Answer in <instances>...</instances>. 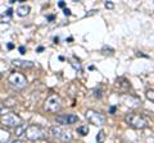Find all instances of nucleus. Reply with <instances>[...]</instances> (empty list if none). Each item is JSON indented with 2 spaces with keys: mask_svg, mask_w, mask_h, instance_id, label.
<instances>
[{
  "mask_svg": "<svg viewBox=\"0 0 154 143\" xmlns=\"http://www.w3.org/2000/svg\"><path fill=\"white\" fill-rule=\"evenodd\" d=\"M8 82L11 83V86L14 89H22V88L26 87L27 79L23 74L17 73V72H13V73H11V75L8 77Z\"/></svg>",
  "mask_w": 154,
  "mask_h": 143,
  "instance_id": "4",
  "label": "nucleus"
},
{
  "mask_svg": "<svg viewBox=\"0 0 154 143\" xmlns=\"http://www.w3.org/2000/svg\"><path fill=\"white\" fill-rule=\"evenodd\" d=\"M109 111H110V114H114V111H116V106H112L109 109Z\"/></svg>",
  "mask_w": 154,
  "mask_h": 143,
  "instance_id": "23",
  "label": "nucleus"
},
{
  "mask_svg": "<svg viewBox=\"0 0 154 143\" xmlns=\"http://www.w3.org/2000/svg\"><path fill=\"white\" fill-rule=\"evenodd\" d=\"M12 13H13L12 9H8V10H7V16H12Z\"/></svg>",
  "mask_w": 154,
  "mask_h": 143,
  "instance_id": "24",
  "label": "nucleus"
},
{
  "mask_svg": "<svg viewBox=\"0 0 154 143\" xmlns=\"http://www.w3.org/2000/svg\"><path fill=\"white\" fill-rule=\"evenodd\" d=\"M28 13H30V7L26 5V4H21V5L17 8V14L19 17H26V16H28Z\"/></svg>",
  "mask_w": 154,
  "mask_h": 143,
  "instance_id": "10",
  "label": "nucleus"
},
{
  "mask_svg": "<svg viewBox=\"0 0 154 143\" xmlns=\"http://www.w3.org/2000/svg\"><path fill=\"white\" fill-rule=\"evenodd\" d=\"M58 5H59L60 8H63V7L66 5V4H64V1H59V4H58Z\"/></svg>",
  "mask_w": 154,
  "mask_h": 143,
  "instance_id": "25",
  "label": "nucleus"
},
{
  "mask_svg": "<svg viewBox=\"0 0 154 143\" xmlns=\"http://www.w3.org/2000/svg\"><path fill=\"white\" fill-rule=\"evenodd\" d=\"M3 107H4V106H3V104H2V102H0V111H2V110H3Z\"/></svg>",
  "mask_w": 154,
  "mask_h": 143,
  "instance_id": "28",
  "label": "nucleus"
},
{
  "mask_svg": "<svg viewBox=\"0 0 154 143\" xmlns=\"http://www.w3.org/2000/svg\"><path fill=\"white\" fill-rule=\"evenodd\" d=\"M77 121H79V116L73 114H63V115L57 116V123L60 125H72Z\"/></svg>",
  "mask_w": 154,
  "mask_h": 143,
  "instance_id": "8",
  "label": "nucleus"
},
{
  "mask_svg": "<svg viewBox=\"0 0 154 143\" xmlns=\"http://www.w3.org/2000/svg\"><path fill=\"white\" fill-rule=\"evenodd\" d=\"M64 14H66V16H71V10H69L68 8H66V9H64Z\"/></svg>",
  "mask_w": 154,
  "mask_h": 143,
  "instance_id": "21",
  "label": "nucleus"
},
{
  "mask_svg": "<svg viewBox=\"0 0 154 143\" xmlns=\"http://www.w3.org/2000/svg\"><path fill=\"white\" fill-rule=\"evenodd\" d=\"M49 132H50V134L53 137H55V138H58V139H60L62 142H71L72 141L71 132H67V130L63 129V128H60V127H58V125L51 127Z\"/></svg>",
  "mask_w": 154,
  "mask_h": 143,
  "instance_id": "7",
  "label": "nucleus"
},
{
  "mask_svg": "<svg viewBox=\"0 0 154 143\" xmlns=\"http://www.w3.org/2000/svg\"><path fill=\"white\" fill-rule=\"evenodd\" d=\"M146 98L149 100V101H153L154 102V89H148L146 93H145Z\"/></svg>",
  "mask_w": 154,
  "mask_h": 143,
  "instance_id": "16",
  "label": "nucleus"
},
{
  "mask_svg": "<svg viewBox=\"0 0 154 143\" xmlns=\"http://www.w3.org/2000/svg\"><path fill=\"white\" fill-rule=\"evenodd\" d=\"M60 107H62V100L58 95H50V96L46 98L45 104H44L45 110L49 111V112H53V114L59 111Z\"/></svg>",
  "mask_w": 154,
  "mask_h": 143,
  "instance_id": "3",
  "label": "nucleus"
},
{
  "mask_svg": "<svg viewBox=\"0 0 154 143\" xmlns=\"http://www.w3.org/2000/svg\"><path fill=\"white\" fill-rule=\"evenodd\" d=\"M85 116L88 119V121L95 127H103L105 124V116L103 114H100L95 110H91V109L85 112Z\"/></svg>",
  "mask_w": 154,
  "mask_h": 143,
  "instance_id": "6",
  "label": "nucleus"
},
{
  "mask_svg": "<svg viewBox=\"0 0 154 143\" xmlns=\"http://www.w3.org/2000/svg\"><path fill=\"white\" fill-rule=\"evenodd\" d=\"M125 121L131 128L134 129H144V128L148 127V120L140 114H136V112H131V114H127L126 118H125Z\"/></svg>",
  "mask_w": 154,
  "mask_h": 143,
  "instance_id": "1",
  "label": "nucleus"
},
{
  "mask_svg": "<svg viewBox=\"0 0 154 143\" xmlns=\"http://www.w3.org/2000/svg\"><path fill=\"white\" fill-rule=\"evenodd\" d=\"M13 47H14L13 44H8V49H13Z\"/></svg>",
  "mask_w": 154,
  "mask_h": 143,
  "instance_id": "26",
  "label": "nucleus"
},
{
  "mask_svg": "<svg viewBox=\"0 0 154 143\" xmlns=\"http://www.w3.org/2000/svg\"><path fill=\"white\" fill-rule=\"evenodd\" d=\"M104 141H105V132L102 129V130H99L98 136H96V142L98 143H104Z\"/></svg>",
  "mask_w": 154,
  "mask_h": 143,
  "instance_id": "14",
  "label": "nucleus"
},
{
  "mask_svg": "<svg viewBox=\"0 0 154 143\" xmlns=\"http://www.w3.org/2000/svg\"><path fill=\"white\" fill-rule=\"evenodd\" d=\"M13 64L18 66V68H32L33 64L32 61H28V60H19V59H16V60H13Z\"/></svg>",
  "mask_w": 154,
  "mask_h": 143,
  "instance_id": "9",
  "label": "nucleus"
},
{
  "mask_svg": "<svg viewBox=\"0 0 154 143\" xmlns=\"http://www.w3.org/2000/svg\"><path fill=\"white\" fill-rule=\"evenodd\" d=\"M8 21V18L5 16H0V23H5Z\"/></svg>",
  "mask_w": 154,
  "mask_h": 143,
  "instance_id": "19",
  "label": "nucleus"
},
{
  "mask_svg": "<svg viewBox=\"0 0 154 143\" xmlns=\"http://www.w3.org/2000/svg\"><path fill=\"white\" fill-rule=\"evenodd\" d=\"M94 96L95 97H98V98H100V97H102V89H95V91H94Z\"/></svg>",
  "mask_w": 154,
  "mask_h": 143,
  "instance_id": "17",
  "label": "nucleus"
},
{
  "mask_svg": "<svg viewBox=\"0 0 154 143\" xmlns=\"http://www.w3.org/2000/svg\"><path fill=\"white\" fill-rule=\"evenodd\" d=\"M19 52H21V54H25V52H26V47L21 46V47H19Z\"/></svg>",
  "mask_w": 154,
  "mask_h": 143,
  "instance_id": "20",
  "label": "nucleus"
},
{
  "mask_svg": "<svg viewBox=\"0 0 154 143\" xmlns=\"http://www.w3.org/2000/svg\"><path fill=\"white\" fill-rule=\"evenodd\" d=\"M114 7V4L112 1H105V8H108V9H113Z\"/></svg>",
  "mask_w": 154,
  "mask_h": 143,
  "instance_id": "18",
  "label": "nucleus"
},
{
  "mask_svg": "<svg viewBox=\"0 0 154 143\" xmlns=\"http://www.w3.org/2000/svg\"><path fill=\"white\" fill-rule=\"evenodd\" d=\"M77 133L80 136H88L89 134V127L88 125H81L77 128Z\"/></svg>",
  "mask_w": 154,
  "mask_h": 143,
  "instance_id": "12",
  "label": "nucleus"
},
{
  "mask_svg": "<svg viewBox=\"0 0 154 143\" xmlns=\"http://www.w3.org/2000/svg\"><path fill=\"white\" fill-rule=\"evenodd\" d=\"M46 136V132L38 125H28L26 127V133L25 137L30 141H40L44 139Z\"/></svg>",
  "mask_w": 154,
  "mask_h": 143,
  "instance_id": "2",
  "label": "nucleus"
},
{
  "mask_svg": "<svg viewBox=\"0 0 154 143\" xmlns=\"http://www.w3.org/2000/svg\"><path fill=\"white\" fill-rule=\"evenodd\" d=\"M12 143H25V142H23L22 139H14Z\"/></svg>",
  "mask_w": 154,
  "mask_h": 143,
  "instance_id": "22",
  "label": "nucleus"
},
{
  "mask_svg": "<svg viewBox=\"0 0 154 143\" xmlns=\"http://www.w3.org/2000/svg\"><path fill=\"white\" fill-rule=\"evenodd\" d=\"M9 139H11V133L7 129L0 128V143H7Z\"/></svg>",
  "mask_w": 154,
  "mask_h": 143,
  "instance_id": "11",
  "label": "nucleus"
},
{
  "mask_svg": "<svg viewBox=\"0 0 154 143\" xmlns=\"http://www.w3.org/2000/svg\"><path fill=\"white\" fill-rule=\"evenodd\" d=\"M25 133H26V127H23V125H19L17 127V129H16V136L17 137H25ZM18 138V139H19Z\"/></svg>",
  "mask_w": 154,
  "mask_h": 143,
  "instance_id": "13",
  "label": "nucleus"
},
{
  "mask_svg": "<svg viewBox=\"0 0 154 143\" xmlns=\"http://www.w3.org/2000/svg\"><path fill=\"white\" fill-rule=\"evenodd\" d=\"M42 50H44V47H42V46H40V47L37 49V51H42Z\"/></svg>",
  "mask_w": 154,
  "mask_h": 143,
  "instance_id": "27",
  "label": "nucleus"
},
{
  "mask_svg": "<svg viewBox=\"0 0 154 143\" xmlns=\"http://www.w3.org/2000/svg\"><path fill=\"white\" fill-rule=\"evenodd\" d=\"M102 52L104 55H113V52H114V50L112 49V47H108V46H104L103 49H102Z\"/></svg>",
  "mask_w": 154,
  "mask_h": 143,
  "instance_id": "15",
  "label": "nucleus"
},
{
  "mask_svg": "<svg viewBox=\"0 0 154 143\" xmlns=\"http://www.w3.org/2000/svg\"><path fill=\"white\" fill-rule=\"evenodd\" d=\"M0 123L5 127H12V128H17L19 125H22V119L21 116H18L14 112H8L5 115H3L0 118Z\"/></svg>",
  "mask_w": 154,
  "mask_h": 143,
  "instance_id": "5",
  "label": "nucleus"
}]
</instances>
